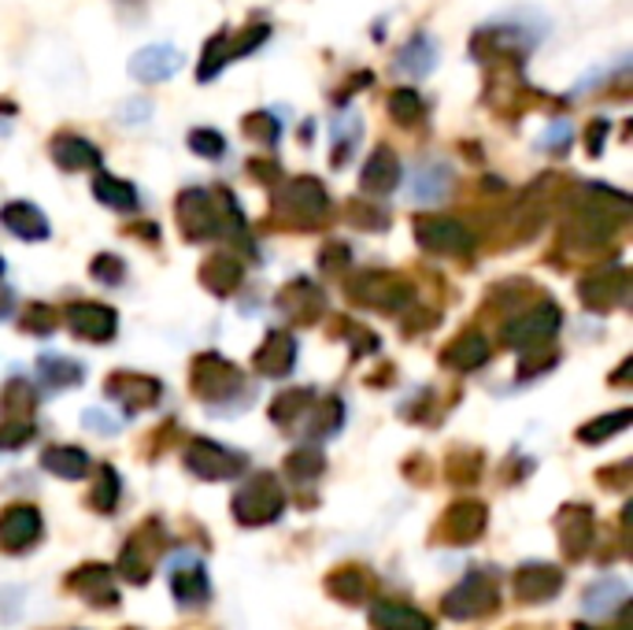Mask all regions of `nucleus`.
<instances>
[{"instance_id":"nucleus-46","label":"nucleus","mask_w":633,"mask_h":630,"mask_svg":"<svg viewBox=\"0 0 633 630\" xmlns=\"http://www.w3.org/2000/svg\"><path fill=\"white\" fill-rule=\"evenodd\" d=\"M82 423H85V431L104 434V438L119 434V423H115L112 415H108V412H101V409H85V412H82Z\"/></svg>"},{"instance_id":"nucleus-37","label":"nucleus","mask_w":633,"mask_h":630,"mask_svg":"<svg viewBox=\"0 0 633 630\" xmlns=\"http://www.w3.org/2000/svg\"><path fill=\"white\" fill-rule=\"evenodd\" d=\"M423 112H426V104L415 90H396L393 96H389V115H393L401 126H415L418 119H423Z\"/></svg>"},{"instance_id":"nucleus-18","label":"nucleus","mask_w":633,"mask_h":630,"mask_svg":"<svg viewBox=\"0 0 633 630\" xmlns=\"http://www.w3.org/2000/svg\"><path fill=\"white\" fill-rule=\"evenodd\" d=\"M452 168L441 160H430V163H418L415 174H412V201L415 205H441L452 190Z\"/></svg>"},{"instance_id":"nucleus-43","label":"nucleus","mask_w":633,"mask_h":630,"mask_svg":"<svg viewBox=\"0 0 633 630\" xmlns=\"http://www.w3.org/2000/svg\"><path fill=\"white\" fill-rule=\"evenodd\" d=\"M31 438H34L31 420H4V426H0V449H19Z\"/></svg>"},{"instance_id":"nucleus-10","label":"nucleus","mask_w":633,"mask_h":630,"mask_svg":"<svg viewBox=\"0 0 633 630\" xmlns=\"http://www.w3.org/2000/svg\"><path fill=\"white\" fill-rule=\"evenodd\" d=\"M182 64H186V56H182L174 45H145L134 53L130 75L138 82H168L182 71Z\"/></svg>"},{"instance_id":"nucleus-11","label":"nucleus","mask_w":633,"mask_h":630,"mask_svg":"<svg viewBox=\"0 0 633 630\" xmlns=\"http://www.w3.org/2000/svg\"><path fill=\"white\" fill-rule=\"evenodd\" d=\"M37 538H42V516L31 504H15L0 516V549L26 552Z\"/></svg>"},{"instance_id":"nucleus-49","label":"nucleus","mask_w":633,"mask_h":630,"mask_svg":"<svg viewBox=\"0 0 633 630\" xmlns=\"http://www.w3.org/2000/svg\"><path fill=\"white\" fill-rule=\"evenodd\" d=\"M608 130H611V123H608V119H592V123H589V134H586V149H589V157H600L603 141H608Z\"/></svg>"},{"instance_id":"nucleus-5","label":"nucleus","mask_w":633,"mask_h":630,"mask_svg":"<svg viewBox=\"0 0 633 630\" xmlns=\"http://www.w3.org/2000/svg\"><path fill=\"white\" fill-rule=\"evenodd\" d=\"M560 323H563V316H560L556 305H538V308H530L526 316L515 319V323H508L504 342L526 353V348H538L544 342H552L556 331H560Z\"/></svg>"},{"instance_id":"nucleus-28","label":"nucleus","mask_w":633,"mask_h":630,"mask_svg":"<svg viewBox=\"0 0 633 630\" xmlns=\"http://www.w3.org/2000/svg\"><path fill=\"white\" fill-rule=\"evenodd\" d=\"M37 378H42L45 390H64V386H78L85 378L82 364L67 360V356H56V353H45L37 356Z\"/></svg>"},{"instance_id":"nucleus-29","label":"nucleus","mask_w":633,"mask_h":630,"mask_svg":"<svg viewBox=\"0 0 633 630\" xmlns=\"http://www.w3.org/2000/svg\"><path fill=\"white\" fill-rule=\"evenodd\" d=\"M42 468L60 474V479H82L90 471V457L78 445H53V449L42 453Z\"/></svg>"},{"instance_id":"nucleus-40","label":"nucleus","mask_w":633,"mask_h":630,"mask_svg":"<svg viewBox=\"0 0 633 630\" xmlns=\"http://www.w3.org/2000/svg\"><path fill=\"white\" fill-rule=\"evenodd\" d=\"M626 426H630V412L603 415V420L589 423V426H582V442H603V438H611V434L626 431Z\"/></svg>"},{"instance_id":"nucleus-38","label":"nucleus","mask_w":633,"mask_h":630,"mask_svg":"<svg viewBox=\"0 0 633 630\" xmlns=\"http://www.w3.org/2000/svg\"><path fill=\"white\" fill-rule=\"evenodd\" d=\"M241 126H245L249 138L260 145H278V138H281V123L271 112H252V115H245Z\"/></svg>"},{"instance_id":"nucleus-21","label":"nucleus","mask_w":633,"mask_h":630,"mask_svg":"<svg viewBox=\"0 0 633 630\" xmlns=\"http://www.w3.org/2000/svg\"><path fill=\"white\" fill-rule=\"evenodd\" d=\"M626 597H630V586L622 583L619 575H603L586 589V597H582V612H586V616H611V612H619V608L626 605Z\"/></svg>"},{"instance_id":"nucleus-39","label":"nucleus","mask_w":633,"mask_h":630,"mask_svg":"<svg viewBox=\"0 0 633 630\" xmlns=\"http://www.w3.org/2000/svg\"><path fill=\"white\" fill-rule=\"evenodd\" d=\"M189 149L197 152L204 160H222L227 157V138H222L219 130H208V126H200V130L189 134Z\"/></svg>"},{"instance_id":"nucleus-31","label":"nucleus","mask_w":633,"mask_h":630,"mask_svg":"<svg viewBox=\"0 0 633 630\" xmlns=\"http://www.w3.org/2000/svg\"><path fill=\"white\" fill-rule=\"evenodd\" d=\"M560 530H563V549L571 552V557H582V552L589 549L592 541V516L589 508H571L560 516Z\"/></svg>"},{"instance_id":"nucleus-16","label":"nucleus","mask_w":633,"mask_h":630,"mask_svg":"<svg viewBox=\"0 0 633 630\" xmlns=\"http://www.w3.org/2000/svg\"><path fill=\"white\" fill-rule=\"evenodd\" d=\"M626 289H630V278L622 267H611V271H600V275L582 278V300H586L592 312H603V308L626 300Z\"/></svg>"},{"instance_id":"nucleus-41","label":"nucleus","mask_w":633,"mask_h":630,"mask_svg":"<svg viewBox=\"0 0 633 630\" xmlns=\"http://www.w3.org/2000/svg\"><path fill=\"white\" fill-rule=\"evenodd\" d=\"M330 589L341 597V600H364L367 597V579L359 571H341V575L330 579Z\"/></svg>"},{"instance_id":"nucleus-7","label":"nucleus","mask_w":633,"mask_h":630,"mask_svg":"<svg viewBox=\"0 0 633 630\" xmlns=\"http://www.w3.org/2000/svg\"><path fill=\"white\" fill-rule=\"evenodd\" d=\"M168 583H171L174 597H179V605H182V608H200V605H208L211 583H208V571H204L200 557H189V552L174 557L171 564H168Z\"/></svg>"},{"instance_id":"nucleus-4","label":"nucleus","mask_w":633,"mask_h":630,"mask_svg":"<svg viewBox=\"0 0 633 630\" xmlns=\"http://www.w3.org/2000/svg\"><path fill=\"white\" fill-rule=\"evenodd\" d=\"M445 616L448 619H479L496 608V583L485 571H471L452 594L445 597Z\"/></svg>"},{"instance_id":"nucleus-22","label":"nucleus","mask_w":633,"mask_h":630,"mask_svg":"<svg viewBox=\"0 0 633 630\" xmlns=\"http://www.w3.org/2000/svg\"><path fill=\"white\" fill-rule=\"evenodd\" d=\"M375 630H434L430 616H423L412 605H396V600H378L371 605Z\"/></svg>"},{"instance_id":"nucleus-23","label":"nucleus","mask_w":633,"mask_h":630,"mask_svg":"<svg viewBox=\"0 0 633 630\" xmlns=\"http://www.w3.org/2000/svg\"><path fill=\"white\" fill-rule=\"evenodd\" d=\"M437 60H441V53H437V42L426 31H418L412 42L396 53V67H401L404 75H415V79H426L437 67Z\"/></svg>"},{"instance_id":"nucleus-48","label":"nucleus","mask_w":633,"mask_h":630,"mask_svg":"<svg viewBox=\"0 0 633 630\" xmlns=\"http://www.w3.org/2000/svg\"><path fill=\"white\" fill-rule=\"evenodd\" d=\"M53 323H56V316H53V308H31V312H26V319H23V327L31 334H53Z\"/></svg>"},{"instance_id":"nucleus-42","label":"nucleus","mask_w":633,"mask_h":630,"mask_svg":"<svg viewBox=\"0 0 633 630\" xmlns=\"http://www.w3.org/2000/svg\"><path fill=\"white\" fill-rule=\"evenodd\" d=\"M115 501H119V479H115L112 468H104L101 482H96V490H93V504H96V512H115Z\"/></svg>"},{"instance_id":"nucleus-1","label":"nucleus","mask_w":633,"mask_h":630,"mask_svg":"<svg viewBox=\"0 0 633 630\" xmlns=\"http://www.w3.org/2000/svg\"><path fill=\"white\" fill-rule=\"evenodd\" d=\"M286 508V493H281L275 474H256L233 497V519L245 523V527H263V523H275Z\"/></svg>"},{"instance_id":"nucleus-24","label":"nucleus","mask_w":633,"mask_h":630,"mask_svg":"<svg viewBox=\"0 0 633 630\" xmlns=\"http://www.w3.org/2000/svg\"><path fill=\"white\" fill-rule=\"evenodd\" d=\"M485 360H490V342H485V334L479 331L460 334L445 348V364L456 367V371H474V367H482Z\"/></svg>"},{"instance_id":"nucleus-50","label":"nucleus","mask_w":633,"mask_h":630,"mask_svg":"<svg viewBox=\"0 0 633 630\" xmlns=\"http://www.w3.org/2000/svg\"><path fill=\"white\" fill-rule=\"evenodd\" d=\"M149 115H152V104H149V101L123 104V123H141V119H149Z\"/></svg>"},{"instance_id":"nucleus-12","label":"nucleus","mask_w":633,"mask_h":630,"mask_svg":"<svg viewBox=\"0 0 633 630\" xmlns=\"http://www.w3.org/2000/svg\"><path fill=\"white\" fill-rule=\"evenodd\" d=\"M353 297H359V305L382 308V312H396V308H404L407 300H412V289L393 275H364L353 283Z\"/></svg>"},{"instance_id":"nucleus-9","label":"nucleus","mask_w":633,"mask_h":630,"mask_svg":"<svg viewBox=\"0 0 633 630\" xmlns=\"http://www.w3.org/2000/svg\"><path fill=\"white\" fill-rule=\"evenodd\" d=\"M67 327H71L78 337H85V342H112L115 327H119V316H115L108 305L78 300V305L67 308Z\"/></svg>"},{"instance_id":"nucleus-20","label":"nucleus","mask_w":633,"mask_h":630,"mask_svg":"<svg viewBox=\"0 0 633 630\" xmlns=\"http://www.w3.org/2000/svg\"><path fill=\"white\" fill-rule=\"evenodd\" d=\"M53 160L64 171H96L101 168V149L93 141L78 138V134H60L53 141Z\"/></svg>"},{"instance_id":"nucleus-2","label":"nucleus","mask_w":633,"mask_h":630,"mask_svg":"<svg viewBox=\"0 0 633 630\" xmlns=\"http://www.w3.org/2000/svg\"><path fill=\"white\" fill-rule=\"evenodd\" d=\"M186 468L204 482H222V479H238V474L249 471V457H241L238 449L208 438H197L186 445Z\"/></svg>"},{"instance_id":"nucleus-52","label":"nucleus","mask_w":633,"mask_h":630,"mask_svg":"<svg viewBox=\"0 0 633 630\" xmlns=\"http://www.w3.org/2000/svg\"><path fill=\"white\" fill-rule=\"evenodd\" d=\"M0 275H4V260H0Z\"/></svg>"},{"instance_id":"nucleus-14","label":"nucleus","mask_w":633,"mask_h":630,"mask_svg":"<svg viewBox=\"0 0 633 630\" xmlns=\"http://www.w3.org/2000/svg\"><path fill=\"white\" fill-rule=\"evenodd\" d=\"M160 390L163 386L156 382V378H145V375H115L108 382V397L112 401H119L123 412H130V415L152 409V404L160 401Z\"/></svg>"},{"instance_id":"nucleus-33","label":"nucleus","mask_w":633,"mask_h":630,"mask_svg":"<svg viewBox=\"0 0 633 630\" xmlns=\"http://www.w3.org/2000/svg\"><path fill=\"white\" fill-rule=\"evenodd\" d=\"M315 404V393L311 390H286L278 393V401L271 404V415H275V423L281 426H294L297 420H304V412Z\"/></svg>"},{"instance_id":"nucleus-6","label":"nucleus","mask_w":633,"mask_h":630,"mask_svg":"<svg viewBox=\"0 0 633 630\" xmlns=\"http://www.w3.org/2000/svg\"><path fill=\"white\" fill-rule=\"evenodd\" d=\"M415 238L423 249L430 252H445V256H467L474 249V238L463 222L445 219V216H426L415 222Z\"/></svg>"},{"instance_id":"nucleus-27","label":"nucleus","mask_w":633,"mask_h":630,"mask_svg":"<svg viewBox=\"0 0 633 630\" xmlns=\"http://www.w3.org/2000/svg\"><path fill=\"white\" fill-rule=\"evenodd\" d=\"M281 312H286L289 319H297V323L315 319L319 312H323V294H319L308 278H297V283L286 286V294H281Z\"/></svg>"},{"instance_id":"nucleus-25","label":"nucleus","mask_w":633,"mask_h":630,"mask_svg":"<svg viewBox=\"0 0 633 630\" xmlns=\"http://www.w3.org/2000/svg\"><path fill=\"white\" fill-rule=\"evenodd\" d=\"M67 586L71 589H78L90 605H115V586H112V571L108 568H96V564H90V568H82L78 575H71L67 579Z\"/></svg>"},{"instance_id":"nucleus-51","label":"nucleus","mask_w":633,"mask_h":630,"mask_svg":"<svg viewBox=\"0 0 633 630\" xmlns=\"http://www.w3.org/2000/svg\"><path fill=\"white\" fill-rule=\"evenodd\" d=\"M15 312V294L8 286H0V319H8Z\"/></svg>"},{"instance_id":"nucleus-35","label":"nucleus","mask_w":633,"mask_h":630,"mask_svg":"<svg viewBox=\"0 0 633 630\" xmlns=\"http://www.w3.org/2000/svg\"><path fill=\"white\" fill-rule=\"evenodd\" d=\"M356 145H359V115L345 112L341 119H334V168L348 163Z\"/></svg>"},{"instance_id":"nucleus-17","label":"nucleus","mask_w":633,"mask_h":630,"mask_svg":"<svg viewBox=\"0 0 633 630\" xmlns=\"http://www.w3.org/2000/svg\"><path fill=\"white\" fill-rule=\"evenodd\" d=\"M359 182H364V190L375 193V197H385V193H393L396 186H401V160H396V152L385 149V145H378L371 157H367Z\"/></svg>"},{"instance_id":"nucleus-13","label":"nucleus","mask_w":633,"mask_h":630,"mask_svg":"<svg viewBox=\"0 0 633 630\" xmlns=\"http://www.w3.org/2000/svg\"><path fill=\"white\" fill-rule=\"evenodd\" d=\"M515 597L526 605H538V600H552L563 589V571L552 564H522L511 579Z\"/></svg>"},{"instance_id":"nucleus-32","label":"nucleus","mask_w":633,"mask_h":630,"mask_svg":"<svg viewBox=\"0 0 633 630\" xmlns=\"http://www.w3.org/2000/svg\"><path fill=\"white\" fill-rule=\"evenodd\" d=\"M204 286L211 289V294H233V289L241 286V264L230 256H216L204 264Z\"/></svg>"},{"instance_id":"nucleus-34","label":"nucleus","mask_w":633,"mask_h":630,"mask_svg":"<svg viewBox=\"0 0 633 630\" xmlns=\"http://www.w3.org/2000/svg\"><path fill=\"white\" fill-rule=\"evenodd\" d=\"M341 415H345V404H341L337 397H326V401H319V409L311 412L304 434L308 438H330V434L341 431Z\"/></svg>"},{"instance_id":"nucleus-3","label":"nucleus","mask_w":633,"mask_h":630,"mask_svg":"<svg viewBox=\"0 0 633 630\" xmlns=\"http://www.w3.org/2000/svg\"><path fill=\"white\" fill-rule=\"evenodd\" d=\"M278 211L297 227H315L330 211V197L319 179H294L278 190Z\"/></svg>"},{"instance_id":"nucleus-47","label":"nucleus","mask_w":633,"mask_h":630,"mask_svg":"<svg viewBox=\"0 0 633 630\" xmlns=\"http://www.w3.org/2000/svg\"><path fill=\"white\" fill-rule=\"evenodd\" d=\"M574 138V126L571 123H552L541 138V149H552V152H563Z\"/></svg>"},{"instance_id":"nucleus-30","label":"nucleus","mask_w":633,"mask_h":630,"mask_svg":"<svg viewBox=\"0 0 633 630\" xmlns=\"http://www.w3.org/2000/svg\"><path fill=\"white\" fill-rule=\"evenodd\" d=\"M93 197L101 201V205H108L115 211H134L138 208V190L130 186V182L115 179V174H96L93 179Z\"/></svg>"},{"instance_id":"nucleus-26","label":"nucleus","mask_w":633,"mask_h":630,"mask_svg":"<svg viewBox=\"0 0 633 630\" xmlns=\"http://www.w3.org/2000/svg\"><path fill=\"white\" fill-rule=\"evenodd\" d=\"M485 508L482 504H456L452 512L445 516L441 530L448 535V541H474L485 530Z\"/></svg>"},{"instance_id":"nucleus-15","label":"nucleus","mask_w":633,"mask_h":630,"mask_svg":"<svg viewBox=\"0 0 633 630\" xmlns=\"http://www.w3.org/2000/svg\"><path fill=\"white\" fill-rule=\"evenodd\" d=\"M297 367V337L289 331H271L256 348V371L267 378H286Z\"/></svg>"},{"instance_id":"nucleus-45","label":"nucleus","mask_w":633,"mask_h":630,"mask_svg":"<svg viewBox=\"0 0 633 630\" xmlns=\"http://www.w3.org/2000/svg\"><path fill=\"white\" fill-rule=\"evenodd\" d=\"M123 271H126L123 260H119V256H108V252L93 260V278H101L104 286H119V283H123Z\"/></svg>"},{"instance_id":"nucleus-19","label":"nucleus","mask_w":633,"mask_h":630,"mask_svg":"<svg viewBox=\"0 0 633 630\" xmlns=\"http://www.w3.org/2000/svg\"><path fill=\"white\" fill-rule=\"evenodd\" d=\"M0 222L23 241H45L48 238V219L45 211L31 205V201H12V205L0 208Z\"/></svg>"},{"instance_id":"nucleus-8","label":"nucleus","mask_w":633,"mask_h":630,"mask_svg":"<svg viewBox=\"0 0 633 630\" xmlns=\"http://www.w3.org/2000/svg\"><path fill=\"white\" fill-rule=\"evenodd\" d=\"M193 386H197L204 401H227L230 393L241 390V371L222 356H200L197 367H193Z\"/></svg>"},{"instance_id":"nucleus-44","label":"nucleus","mask_w":633,"mask_h":630,"mask_svg":"<svg viewBox=\"0 0 633 630\" xmlns=\"http://www.w3.org/2000/svg\"><path fill=\"white\" fill-rule=\"evenodd\" d=\"M4 409H8V415H12V420H23V415L34 409V393H31V386H26V382H12V386H8Z\"/></svg>"},{"instance_id":"nucleus-36","label":"nucleus","mask_w":633,"mask_h":630,"mask_svg":"<svg viewBox=\"0 0 633 630\" xmlns=\"http://www.w3.org/2000/svg\"><path fill=\"white\" fill-rule=\"evenodd\" d=\"M323 468H326V460H323V453H319L315 445H304V449H297L294 457L286 460V474H289V479H297V482L315 479V474H323Z\"/></svg>"}]
</instances>
